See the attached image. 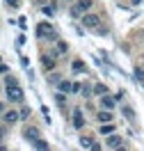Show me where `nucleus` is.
I'll return each instance as SVG.
<instances>
[{"label": "nucleus", "instance_id": "f257e3e1", "mask_svg": "<svg viewBox=\"0 0 144 151\" xmlns=\"http://www.w3.org/2000/svg\"><path fill=\"white\" fill-rule=\"evenodd\" d=\"M5 92H7V99H9L11 103H23L25 101V94H23L19 83H9V85L5 87Z\"/></svg>", "mask_w": 144, "mask_h": 151}, {"label": "nucleus", "instance_id": "f03ea898", "mask_svg": "<svg viewBox=\"0 0 144 151\" xmlns=\"http://www.w3.org/2000/svg\"><path fill=\"white\" fill-rule=\"evenodd\" d=\"M37 35L41 39H50V41H57V35H55V30H53V25L48 23V21H44V23H39L37 25Z\"/></svg>", "mask_w": 144, "mask_h": 151}, {"label": "nucleus", "instance_id": "7ed1b4c3", "mask_svg": "<svg viewBox=\"0 0 144 151\" xmlns=\"http://www.w3.org/2000/svg\"><path fill=\"white\" fill-rule=\"evenodd\" d=\"M98 25H101V16H98V14H92V12H85V14H82V28L96 30Z\"/></svg>", "mask_w": 144, "mask_h": 151}, {"label": "nucleus", "instance_id": "20e7f679", "mask_svg": "<svg viewBox=\"0 0 144 151\" xmlns=\"http://www.w3.org/2000/svg\"><path fill=\"white\" fill-rule=\"evenodd\" d=\"M105 147L107 149H121V147H124V137L117 131L110 133V135H105Z\"/></svg>", "mask_w": 144, "mask_h": 151}, {"label": "nucleus", "instance_id": "39448f33", "mask_svg": "<svg viewBox=\"0 0 144 151\" xmlns=\"http://www.w3.org/2000/svg\"><path fill=\"white\" fill-rule=\"evenodd\" d=\"M71 124H73V128H85V114H82V110L80 108H76L73 110V114H71Z\"/></svg>", "mask_w": 144, "mask_h": 151}, {"label": "nucleus", "instance_id": "423d86ee", "mask_svg": "<svg viewBox=\"0 0 144 151\" xmlns=\"http://www.w3.org/2000/svg\"><path fill=\"white\" fill-rule=\"evenodd\" d=\"M117 101H119V99H117V96H110L107 92H105V94H101V99H98V103H101V108H105V110H112Z\"/></svg>", "mask_w": 144, "mask_h": 151}, {"label": "nucleus", "instance_id": "0eeeda50", "mask_svg": "<svg viewBox=\"0 0 144 151\" xmlns=\"http://www.w3.org/2000/svg\"><path fill=\"white\" fill-rule=\"evenodd\" d=\"M23 137L28 142H34L37 137H41V133H39L37 126H25V128H23Z\"/></svg>", "mask_w": 144, "mask_h": 151}, {"label": "nucleus", "instance_id": "6e6552de", "mask_svg": "<svg viewBox=\"0 0 144 151\" xmlns=\"http://www.w3.org/2000/svg\"><path fill=\"white\" fill-rule=\"evenodd\" d=\"M41 66L44 71H55V55H41Z\"/></svg>", "mask_w": 144, "mask_h": 151}, {"label": "nucleus", "instance_id": "1a4fd4ad", "mask_svg": "<svg viewBox=\"0 0 144 151\" xmlns=\"http://www.w3.org/2000/svg\"><path fill=\"white\" fill-rule=\"evenodd\" d=\"M121 114L126 117V122H130V124L137 122V114H135V110L130 108V105H124V108H121Z\"/></svg>", "mask_w": 144, "mask_h": 151}, {"label": "nucleus", "instance_id": "9d476101", "mask_svg": "<svg viewBox=\"0 0 144 151\" xmlns=\"http://www.w3.org/2000/svg\"><path fill=\"white\" fill-rule=\"evenodd\" d=\"M67 50H69V44H67V41H62V39H57V41H55V50H53L50 55H64Z\"/></svg>", "mask_w": 144, "mask_h": 151}, {"label": "nucleus", "instance_id": "9b49d317", "mask_svg": "<svg viewBox=\"0 0 144 151\" xmlns=\"http://www.w3.org/2000/svg\"><path fill=\"white\" fill-rule=\"evenodd\" d=\"M2 119H5V124H14L21 119V112H16V110H7V112L2 114Z\"/></svg>", "mask_w": 144, "mask_h": 151}, {"label": "nucleus", "instance_id": "f8f14e48", "mask_svg": "<svg viewBox=\"0 0 144 151\" xmlns=\"http://www.w3.org/2000/svg\"><path fill=\"white\" fill-rule=\"evenodd\" d=\"M96 119H98V122H101V124H107V122H112L115 117H112V112H110V110H105V108H103L101 112L96 114Z\"/></svg>", "mask_w": 144, "mask_h": 151}, {"label": "nucleus", "instance_id": "ddd939ff", "mask_svg": "<svg viewBox=\"0 0 144 151\" xmlns=\"http://www.w3.org/2000/svg\"><path fill=\"white\" fill-rule=\"evenodd\" d=\"M71 89H73V83H71V80H64V78H62V80L57 83V92H64V94H69Z\"/></svg>", "mask_w": 144, "mask_h": 151}, {"label": "nucleus", "instance_id": "4468645a", "mask_svg": "<svg viewBox=\"0 0 144 151\" xmlns=\"http://www.w3.org/2000/svg\"><path fill=\"white\" fill-rule=\"evenodd\" d=\"M110 133H115V126H112V122L101 124V135H110Z\"/></svg>", "mask_w": 144, "mask_h": 151}, {"label": "nucleus", "instance_id": "2eb2a0df", "mask_svg": "<svg viewBox=\"0 0 144 151\" xmlns=\"http://www.w3.org/2000/svg\"><path fill=\"white\" fill-rule=\"evenodd\" d=\"M82 14H85V9H82V7L76 2V5L71 7V16H73V19H78V16H82Z\"/></svg>", "mask_w": 144, "mask_h": 151}, {"label": "nucleus", "instance_id": "dca6fc26", "mask_svg": "<svg viewBox=\"0 0 144 151\" xmlns=\"http://www.w3.org/2000/svg\"><path fill=\"white\" fill-rule=\"evenodd\" d=\"M32 144H34V149H41V151H44V149H48V142L44 140V137H37V140L32 142Z\"/></svg>", "mask_w": 144, "mask_h": 151}, {"label": "nucleus", "instance_id": "f3484780", "mask_svg": "<svg viewBox=\"0 0 144 151\" xmlns=\"http://www.w3.org/2000/svg\"><path fill=\"white\" fill-rule=\"evenodd\" d=\"M41 12H44L46 16H53V14H55V2H50V5H44V7H41Z\"/></svg>", "mask_w": 144, "mask_h": 151}, {"label": "nucleus", "instance_id": "a211bd4d", "mask_svg": "<svg viewBox=\"0 0 144 151\" xmlns=\"http://www.w3.org/2000/svg\"><path fill=\"white\" fill-rule=\"evenodd\" d=\"M73 71H76V73H82V71H85V62H82V60H73Z\"/></svg>", "mask_w": 144, "mask_h": 151}, {"label": "nucleus", "instance_id": "6ab92c4d", "mask_svg": "<svg viewBox=\"0 0 144 151\" xmlns=\"http://www.w3.org/2000/svg\"><path fill=\"white\" fill-rule=\"evenodd\" d=\"M80 147H85V149H92V147H94V140H92V137H80Z\"/></svg>", "mask_w": 144, "mask_h": 151}, {"label": "nucleus", "instance_id": "aec40b11", "mask_svg": "<svg viewBox=\"0 0 144 151\" xmlns=\"http://www.w3.org/2000/svg\"><path fill=\"white\" fill-rule=\"evenodd\" d=\"M59 80H62V78H59V73H53V71H48V83H53V85H57Z\"/></svg>", "mask_w": 144, "mask_h": 151}, {"label": "nucleus", "instance_id": "412c9836", "mask_svg": "<svg viewBox=\"0 0 144 151\" xmlns=\"http://www.w3.org/2000/svg\"><path fill=\"white\" fill-rule=\"evenodd\" d=\"M92 92H94V87L89 85V83H87V85H82V96H85V99H89V96H92Z\"/></svg>", "mask_w": 144, "mask_h": 151}, {"label": "nucleus", "instance_id": "4be33fe9", "mask_svg": "<svg viewBox=\"0 0 144 151\" xmlns=\"http://www.w3.org/2000/svg\"><path fill=\"white\" fill-rule=\"evenodd\" d=\"M55 101H57V105H64L67 103V94H64V92H57V94H55Z\"/></svg>", "mask_w": 144, "mask_h": 151}, {"label": "nucleus", "instance_id": "5701e85b", "mask_svg": "<svg viewBox=\"0 0 144 151\" xmlns=\"http://www.w3.org/2000/svg\"><path fill=\"white\" fill-rule=\"evenodd\" d=\"M94 92L101 96V94H105V92H107V87H105V85H101V83H96V85H94Z\"/></svg>", "mask_w": 144, "mask_h": 151}, {"label": "nucleus", "instance_id": "b1692460", "mask_svg": "<svg viewBox=\"0 0 144 151\" xmlns=\"http://www.w3.org/2000/svg\"><path fill=\"white\" fill-rule=\"evenodd\" d=\"M30 114H32V110H30L28 105H23V108H21V119H28Z\"/></svg>", "mask_w": 144, "mask_h": 151}, {"label": "nucleus", "instance_id": "393cba45", "mask_svg": "<svg viewBox=\"0 0 144 151\" xmlns=\"http://www.w3.org/2000/svg\"><path fill=\"white\" fill-rule=\"evenodd\" d=\"M78 5H80V7H82V9H92V0H78Z\"/></svg>", "mask_w": 144, "mask_h": 151}, {"label": "nucleus", "instance_id": "a878e982", "mask_svg": "<svg viewBox=\"0 0 144 151\" xmlns=\"http://www.w3.org/2000/svg\"><path fill=\"white\" fill-rule=\"evenodd\" d=\"M135 78L144 85V73H142V69H140V66H135Z\"/></svg>", "mask_w": 144, "mask_h": 151}, {"label": "nucleus", "instance_id": "bb28decb", "mask_svg": "<svg viewBox=\"0 0 144 151\" xmlns=\"http://www.w3.org/2000/svg\"><path fill=\"white\" fill-rule=\"evenodd\" d=\"M5 2H7L9 7H14V9H16V7H19V2H21V0H5Z\"/></svg>", "mask_w": 144, "mask_h": 151}, {"label": "nucleus", "instance_id": "cd10ccee", "mask_svg": "<svg viewBox=\"0 0 144 151\" xmlns=\"http://www.w3.org/2000/svg\"><path fill=\"white\" fill-rule=\"evenodd\" d=\"M7 133V128H0V149H5V144H2V135Z\"/></svg>", "mask_w": 144, "mask_h": 151}, {"label": "nucleus", "instance_id": "c85d7f7f", "mask_svg": "<svg viewBox=\"0 0 144 151\" xmlns=\"http://www.w3.org/2000/svg\"><path fill=\"white\" fill-rule=\"evenodd\" d=\"M71 92H82V85H78V83H73V89Z\"/></svg>", "mask_w": 144, "mask_h": 151}, {"label": "nucleus", "instance_id": "c756f323", "mask_svg": "<svg viewBox=\"0 0 144 151\" xmlns=\"http://www.w3.org/2000/svg\"><path fill=\"white\" fill-rule=\"evenodd\" d=\"M7 71H9V69H7V64H2V62H0V73H7Z\"/></svg>", "mask_w": 144, "mask_h": 151}, {"label": "nucleus", "instance_id": "7c9ffc66", "mask_svg": "<svg viewBox=\"0 0 144 151\" xmlns=\"http://www.w3.org/2000/svg\"><path fill=\"white\" fill-rule=\"evenodd\" d=\"M32 2H34V5H44L46 0H32Z\"/></svg>", "mask_w": 144, "mask_h": 151}, {"label": "nucleus", "instance_id": "2f4dec72", "mask_svg": "<svg viewBox=\"0 0 144 151\" xmlns=\"http://www.w3.org/2000/svg\"><path fill=\"white\" fill-rule=\"evenodd\" d=\"M2 114H5V105L0 103V117H2Z\"/></svg>", "mask_w": 144, "mask_h": 151}, {"label": "nucleus", "instance_id": "473e14b6", "mask_svg": "<svg viewBox=\"0 0 144 151\" xmlns=\"http://www.w3.org/2000/svg\"><path fill=\"white\" fill-rule=\"evenodd\" d=\"M140 2H142V0H133V5H140Z\"/></svg>", "mask_w": 144, "mask_h": 151}]
</instances>
